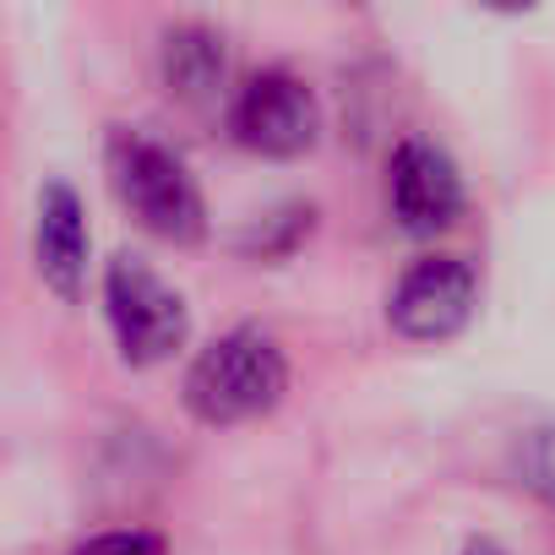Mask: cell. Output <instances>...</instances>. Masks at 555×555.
<instances>
[{
	"mask_svg": "<svg viewBox=\"0 0 555 555\" xmlns=\"http://www.w3.org/2000/svg\"><path fill=\"white\" fill-rule=\"evenodd\" d=\"M284 398H289V354L256 322H240V327L207 338L180 376L185 414L212 430L250 425V420L272 414Z\"/></svg>",
	"mask_w": 555,
	"mask_h": 555,
	"instance_id": "6da1fadb",
	"label": "cell"
},
{
	"mask_svg": "<svg viewBox=\"0 0 555 555\" xmlns=\"http://www.w3.org/2000/svg\"><path fill=\"white\" fill-rule=\"evenodd\" d=\"M104 175L115 202L169 245H202L207 240V196L191 164L142 126H109L104 137Z\"/></svg>",
	"mask_w": 555,
	"mask_h": 555,
	"instance_id": "7a4b0ae2",
	"label": "cell"
},
{
	"mask_svg": "<svg viewBox=\"0 0 555 555\" xmlns=\"http://www.w3.org/2000/svg\"><path fill=\"white\" fill-rule=\"evenodd\" d=\"M99 295H104V322H109V338L120 349V360L131 371H153L164 360H175L185 344H191V306L175 284L120 250L104 261V278H99Z\"/></svg>",
	"mask_w": 555,
	"mask_h": 555,
	"instance_id": "3957f363",
	"label": "cell"
},
{
	"mask_svg": "<svg viewBox=\"0 0 555 555\" xmlns=\"http://www.w3.org/2000/svg\"><path fill=\"white\" fill-rule=\"evenodd\" d=\"M223 120L229 137L256 158H306L322 142V99L295 66H261L240 77Z\"/></svg>",
	"mask_w": 555,
	"mask_h": 555,
	"instance_id": "277c9868",
	"label": "cell"
},
{
	"mask_svg": "<svg viewBox=\"0 0 555 555\" xmlns=\"http://www.w3.org/2000/svg\"><path fill=\"white\" fill-rule=\"evenodd\" d=\"M479 311V267L457 250L414 256L387 289V327L403 344H452Z\"/></svg>",
	"mask_w": 555,
	"mask_h": 555,
	"instance_id": "5b68a950",
	"label": "cell"
},
{
	"mask_svg": "<svg viewBox=\"0 0 555 555\" xmlns=\"http://www.w3.org/2000/svg\"><path fill=\"white\" fill-rule=\"evenodd\" d=\"M387 207L403 234L425 240V234L452 229L468 207L457 158L430 137H398V147L387 153Z\"/></svg>",
	"mask_w": 555,
	"mask_h": 555,
	"instance_id": "8992f818",
	"label": "cell"
},
{
	"mask_svg": "<svg viewBox=\"0 0 555 555\" xmlns=\"http://www.w3.org/2000/svg\"><path fill=\"white\" fill-rule=\"evenodd\" d=\"M34 272L39 284L61 300L77 306L88 295V272H93V229L77 185L44 180L34 202Z\"/></svg>",
	"mask_w": 555,
	"mask_h": 555,
	"instance_id": "52a82bcc",
	"label": "cell"
},
{
	"mask_svg": "<svg viewBox=\"0 0 555 555\" xmlns=\"http://www.w3.org/2000/svg\"><path fill=\"white\" fill-rule=\"evenodd\" d=\"M158 82L185 109H223L234 104V55L212 23H169L158 34Z\"/></svg>",
	"mask_w": 555,
	"mask_h": 555,
	"instance_id": "ba28073f",
	"label": "cell"
},
{
	"mask_svg": "<svg viewBox=\"0 0 555 555\" xmlns=\"http://www.w3.org/2000/svg\"><path fill=\"white\" fill-rule=\"evenodd\" d=\"M506 474H512L544 512H555V420H539V425H528V430L512 436V447H506Z\"/></svg>",
	"mask_w": 555,
	"mask_h": 555,
	"instance_id": "9c48e42d",
	"label": "cell"
},
{
	"mask_svg": "<svg viewBox=\"0 0 555 555\" xmlns=\"http://www.w3.org/2000/svg\"><path fill=\"white\" fill-rule=\"evenodd\" d=\"M66 555H169V539L153 528H104V533L77 539Z\"/></svg>",
	"mask_w": 555,
	"mask_h": 555,
	"instance_id": "30bf717a",
	"label": "cell"
},
{
	"mask_svg": "<svg viewBox=\"0 0 555 555\" xmlns=\"http://www.w3.org/2000/svg\"><path fill=\"white\" fill-rule=\"evenodd\" d=\"M463 555H506V550H501V544H490V539H474Z\"/></svg>",
	"mask_w": 555,
	"mask_h": 555,
	"instance_id": "8fae6325",
	"label": "cell"
}]
</instances>
